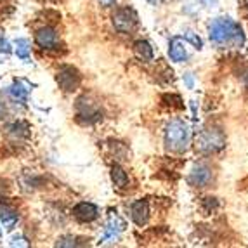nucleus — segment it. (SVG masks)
I'll use <instances>...</instances> for the list:
<instances>
[{"mask_svg":"<svg viewBox=\"0 0 248 248\" xmlns=\"http://www.w3.org/2000/svg\"><path fill=\"white\" fill-rule=\"evenodd\" d=\"M111 181L118 189H125L128 186V175L118 163L111 167Z\"/></svg>","mask_w":248,"mask_h":248,"instance_id":"17","label":"nucleus"},{"mask_svg":"<svg viewBox=\"0 0 248 248\" xmlns=\"http://www.w3.org/2000/svg\"><path fill=\"white\" fill-rule=\"evenodd\" d=\"M191 186L195 187H203L207 186L208 182L212 181V170L207 165H196L195 169L191 170L189 177H187Z\"/></svg>","mask_w":248,"mask_h":248,"instance_id":"10","label":"nucleus"},{"mask_svg":"<svg viewBox=\"0 0 248 248\" xmlns=\"http://www.w3.org/2000/svg\"><path fill=\"white\" fill-rule=\"evenodd\" d=\"M130 217L137 226H144L149 219V205L146 200H137L130 205Z\"/></svg>","mask_w":248,"mask_h":248,"instance_id":"12","label":"nucleus"},{"mask_svg":"<svg viewBox=\"0 0 248 248\" xmlns=\"http://www.w3.org/2000/svg\"><path fill=\"white\" fill-rule=\"evenodd\" d=\"M243 2H245V5H247V7H248V0H243Z\"/></svg>","mask_w":248,"mask_h":248,"instance_id":"27","label":"nucleus"},{"mask_svg":"<svg viewBox=\"0 0 248 248\" xmlns=\"http://www.w3.org/2000/svg\"><path fill=\"white\" fill-rule=\"evenodd\" d=\"M113 26H115L116 31L120 33H130L134 31L137 26V13L132 7H120L116 9L115 14H113Z\"/></svg>","mask_w":248,"mask_h":248,"instance_id":"5","label":"nucleus"},{"mask_svg":"<svg viewBox=\"0 0 248 248\" xmlns=\"http://www.w3.org/2000/svg\"><path fill=\"white\" fill-rule=\"evenodd\" d=\"M77 120L82 125H92L97 124V122L103 118V113H101V108L94 103L92 99H89L87 95H83L77 101Z\"/></svg>","mask_w":248,"mask_h":248,"instance_id":"4","label":"nucleus"},{"mask_svg":"<svg viewBox=\"0 0 248 248\" xmlns=\"http://www.w3.org/2000/svg\"><path fill=\"white\" fill-rule=\"evenodd\" d=\"M30 52H31V47H30V42L26 40V38H19V40L16 42V54L17 58L21 59H30Z\"/></svg>","mask_w":248,"mask_h":248,"instance_id":"18","label":"nucleus"},{"mask_svg":"<svg viewBox=\"0 0 248 248\" xmlns=\"http://www.w3.org/2000/svg\"><path fill=\"white\" fill-rule=\"evenodd\" d=\"M217 207H219V203H217V200L215 198H205L203 200V210H205V214H212Z\"/></svg>","mask_w":248,"mask_h":248,"instance_id":"19","label":"nucleus"},{"mask_svg":"<svg viewBox=\"0 0 248 248\" xmlns=\"http://www.w3.org/2000/svg\"><path fill=\"white\" fill-rule=\"evenodd\" d=\"M189 144V127L184 120H172L167 125L165 130V146L167 149L174 151V153H182L186 151Z\"/></svg>","mask_w":248,"mask_h":248,"instance_id":"2","label":"nucleus"},{"mask_svg":"<svg viewBox=\"0 0 248 248\" xmlns=\"http://www.w3.org/2000/svg\"><path fill=\"white\" fill-rule=\"evenodd\" d=\"M195 146L196 151H200L202 155L219 153L220 149H224V146H226V137L219 128H203L202 132L196 136Z\"/></svg>","mask_w":248,"mask_h":248,"instance_id":"3","label":"nucleus"},{"mask_svg":"<svg viewBox=\"0 0 248 248\" xmlns=\"http://www.w3.org/2000/svg\"><path fill=\"white\" fill-rule=\"evenodd\" d=\"M56 80H58V85L61 87V91L64 92H75L80 87V82H82V75L78 73V70L73 66H61L56 75Z\"/></svg>","mask_w":248,"mask_h":248,"instance_id":"6","label":"nucleus"},{"mask_svg":"<svg viewBox=\"0 0 248 248\" xmlns=\"http://www.w3.org/2000/svg\"><path fill=\"white\" fill-rule=\"evenodd\" d=\"M0 52H5V54L11 52V44H9L7 38L2 37V35H0Z\"/></svg>","mask_w":248,"mask_h":248,"instance_id":"22","label":"nucleus"},{"mask_svg":"<svg viewBox=\"0 0 248 248\" xmlns=\"http://www.w3.org/2000/svg\"><path fill=\"white\" fill-rule=\"evenodd\" d=\"M56 245L58 247H78L80 243H77V238L73 236H64V238H59Z\"/></svg>","mask_w":248,"mask_h":248,"instance_id":"20","label":"nucleus"},{"mask_svg":"<svg viewBox=\"0 0 248 248\" xmlns=\"http://www.w3.org/2000/svg\"><path fill=\"white\" fill-rule=\"evenodd\" d=\"M97 4L103 7H113V5H116V0H97Z\"/></svg>","mask_w":248,"mask_h":248,"instance_id":"23","label":"nucleus"},{"mask_svg":"<svg viewBox=\"0 0 248 248\" xmlns=\"http://www.w3.org/2000/svg\"><path fill=\"white\" fill-rule=\"evenodd\" d=\"M169 56H170V59L175 62H182L187 58V50H186V47H184V38L174 37L172 40H170Z\"/></svg>","mask_w":248,"mask_h":248,"instance_id":"15","label":"nucleus"},{"mask_svg":"<svg viewBox=\"0 0 248 248\" xmlns=\"http://www.w3.org/2000/svg\"><path fill=\"white\" fill-rule=\"evenodd\" d=\"M149 2L155 5H160V4H163V2H167V0H149Z\"/></svg>","mask_w":248,"mask_h":248,"instance_id":"26","label":"nucleus"},{"mask_svg":"<svg viewBox=\"0 0 248 248\" xmlns=\"http://www.w3.org/2000/svg\"><path fill=\"white\" fill-rule=\"evenodd\" d=\"M17 220H19V212L16 208L9 207V205L0 207V222H2L5 231H13L14 226L17 224Z\"/></svg>","mask_w":248,"mask_h":248,"instance_id":"14","label":"nucleus"},{"mask_svg":"<svg viewBox=\"0 0 248 248\" xmlns=\"http://www.w3.org/2000/svg\"><path fill=\"white\" fill-rule=\"evenodd\" d=\"M184 82H186L187 89H193V77H191V73L184 75Z\"/></svg>","mask_w":248,"mask_h":248,"instance_id":"24","label":"nucleus"},{"mask_svg":"<svg viewBox=\"0 0 248 248\" xmlns=\"http://www.w3.org/2000/svg\"><path fill=\"white\" fill-rule=\"evenodd\" d=\"M5 134L13 142H23L30 137V127L25 122H13L5 127Z\"/></svg>","mask_w":248,"mask_h":248,"instance_id":"11","label":"nucleus"},{"mask_svg":"<svg viewBox=\"0 0 248 248\" xmlns=\"http://www.w3.org/2000/svg\"><path fill=\"white\" fill-rule=\"evenodd\" d=\"M7 94L16 104L17 103L25 104L26 99H28V94H30V85L26 82H23V80H16V82L7 89Z\"/></svg>","mask_w":248,"mask_h":248,"instance_id":"13","label":"nucleus"},{"mask_svg":"<svg viewBox=\"0 0 248 248\" xmlns=\"http://www.w3.org/2000/svg\"><path fill=\"white\" fill-rule=\"evenodd\" d=\"M125 229V222L115 214H109V220H108V226H106V231H104V236L101 243H106V241H115L118 240V234Z\"/></svg>","mask_w":248,"mask_h":248,"instance_id":"8","label":"nucleus"},{"mask_svg":"<svg viewBox=\"0 0 248 248\" xmlns=\"http://www.w3.org/2000/svg\"><path fill=\"white\" fill-rule=\"evenodd\" d=\"M59 42V35H58V30L52 28V26H42L40 30H37V33H35V44H37L40 49H54V47L58 46Z\"/></svg>","mask_w":248,"mask_h":248,"instance_id":"7","label":"nucleus"},{"mask_svg":"<svg viewBox=\"0 0 248 248\" xmlns=\"http://www.w3.org/2000/svg\"><path fill=\"white\" fill-rule=\"evenodd\" d=\"M210 40L217 46L241 47L245 44V33L241 26L229 17H217L208 26Z\"/></svg>","mask_w":248,"mask_h":248,"instance_id":"1","label":"nucleus"},{"mask_svg":"<svg viewBox=\"0 0 248 248\" xmlns=\"http://www.w3.org/2000/svg\"><path fill=\"white\" fill-rule=\"evenodd\" d=\"M97 215H99V210L94 203L82 202L73 208V217L80 222H92L97 219Z\"/></svg>","mask_w":248,"mask_h":248,"instance_id":"9","label":"nucleus"},{"mask_svg":"<svg viewBox=\"0 0 248 248\" xmlns=\"http://www.w3.org/2000/svg\"><path fill=\"white\" fill-rule=\"evenodd\" d=\"M184 37H186L187 40H189L191 44H193V46L196 47V49H202L203 42H202V38H200V37H198V35H196V33H193V31H187V33L184 35Z\"/></svg>","mask_w":248,"mask_h":248,"instance_id":"21","label":"nucleus"},{"mask_svg":"<svg viewBox=\"0 0 248 248\" xmlns=\"http://www.w3.org/2000/svg\"><path fill=\"white\" fill-rule=\"evenodd\" d=\"M134 54H136V58L142 62L153 61V47L146 40H137L136 44H134Z\"/></svg>","mask_w":248,"mask_h":248,"instance_id":"16","label":"nucleus"},{"mask_svg":"<svg viewBox=\"0 0 248 248\" xmlns=\"http://www.w3.org/2000/svg\"><path fill=\"white\" fill-rule=\"evenodd\" d=\"M4 115H5V106H4V103L0 101V118H2Z\"/></svg>","mask_w":248,"mask_h":248,"instance_id":"25","label":"nucleus"}]
</instances>
